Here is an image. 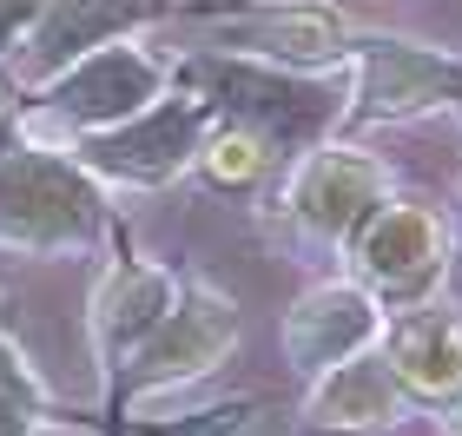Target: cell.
<instances>
[{
    "mask_svg": "<svg viewBox=\"0 0 462 436\" xmlns=\"http://www.w3.org/2000/svg\"><path fill=\"white\" fill-rule=\"evenodd\" d=\"M99 232L93 185L47 153H20L0 165V238L14 245H79Z\"/></svg>",
    "mask_w": 462,
    "mask_h": 436,
    "instance_id": "1",
    "label": "cell"
},
{
    "mask_svg": "<svg viewBox=\"0 0 462 436\" xmlns=\"http://www.w3.org/2000/svg\"><path fill=\"white\" fill-rule=\"evenodd\" d=\"M356 278L376 304H423L443 278V225L423 205H376L356 225Z\"/></svg>",
    "mask_w": 462,
    "mask_h": 436,
    "instance_id": "2",
    "label": "cell"
},
{
    "mask_svg": "<svg viewBox=\"0 0 462 436\" xmlns=\"http://www.w3.org/2000/svg\"><path fill=\"white\" fill-rule=\"evenodd\" d=\"M231 344H238V311L218 291H192L125 350V390H165V384L199 377V370H218L231 357Z\"/></svg>",
    "mask_w": 462,
    "mask_h": 436,
    "instance_id": "3",
    "label": "cell"
},
{
    "mask_svg": "<svg viewBox=\"0 0 462 436\" xmlns=\"http://www.w3.org/2000/svg\"><path fill=\"white\" fill-rule=\"evenodd\" d=\"M376 338H383V304L364 284H324L310 298H298V311L284 318V357L304 377H324L330 364L370 350Z\"/></svg>",
    "mask_w": 462,
    "mask_h": 436,
    "instance_id": "4",
    "label": "cell"
},
{
    "mask_svg": "<svg viewBox=\"0 0 462 436\" xmlns=\"http://www.w3.org/2000/svg\"><path fill=\"white\" fill-rule=\"evenodd\" d=\"M462 99V67L416 40H364V93L356 119H410L423 107Z\"/></svg>",
    "mask_w": 462,
    "mask_h": 436,
    "instance_id": "5",
    "label": "cell"
},
{
    "mask_svg": "<svg viewBox=\"0 0 462 436\" xmlns=\"http://www.w3.org/2000/svg\"><path fill=\"white\" fill-rule=\"evenodd\" d=\"M403 410H410L403 377H396L390 357L370 344V350H356V357H344V364L324 370L318 390H310V404H304V417H310V430L364 436V430H390Z\"/></svg>",
    "mask_w": 462,
    "mask_h": 436,
    "instance_id": "6",
    "label": "cell"
},
{
    "mask_svg": "<svg viewBox=\"0 0 462 436\" xmlns=\"http://www.w3.org/2000/svg\"><path fill=\"white\" fill-rule=\"evenodd\" d=\"M376 205H383V172L364 153H310L291 185V212L318 238H356Z\"/></svg>",
    "mask_w": 462,
    "mask_h": 436,
    "instance_id": "7",
    "label": "cell"
},
{
    "mask_svg": "<svg viewBox=\"0 0 462 436\" xmlns=\"http://www.w3.org/2000/svg\"><path fill=\"white\" fill-rule=\"evenodd\" d=\"M212 47H238V53H264V60H337L344 53V20L324 7H251V14H225L205 27Z\"/></svg>",
    "mask_w": 462,
    "mask_h": 436,
    "instance_id": "8",
    "label": "cell"
},
{
    "mask_svg": "<svg viewBox=\"0 0 462 436\" xmlns=\"http://www.w3.org/2000/svg\"><path fill=\"white\" fill-rule=\"evenodd\" d=\"M383 357H390L396 377H403L410 397H430V404L462 397V324L449 311L410 304L403 318L383 330Z\"/></svg>",
    "mask_w": 462,
    "mask_h": 436,
    "instance_id": "9",
    "label": "cell"
},
{
    "mask_svg": "<svg viewBox=\"0 0 462 436\" xmlns=\"http://www.w3.org/2000/svg\"><path fill=\"white\" fill-rule=\"evenodd\" d=\"M199 133H205L199 107H159V113L133 119V126L93 139V165H106L119 179H172L179 165L192 159Z\"/></svg>",
    "mask_w": 462,
    "mask_h": 436,
    "instance_id": "10",
    "label": "cell"
},
{
    "mask_svg": "<svg viewBox=\"0 0 462 436\" xmlns=\"http://www.w3.org/2000/svg\"><path fill=\"white\" fill-rule=\"evenodd\" d=\"M152 93H159V67H145L133 47H99L93 60H79L53 87V107L73 119H125Z\"/></svg>",
    "mask_w": 462,
    "mask_h": 436,
    "instance_id": "11",
    "label": "cell"
},
{
    "mask_svg": "<svg viewBox=\"0 0 462 436\" xmlns=\"http://www.w3.org/2000/svg\"><path fill=\"white\" fill-rule=\"evenodd\" d=\"M205 79L212 87H225V93H238L231 107H238L245 119H271V133L278 139H304V133H318L324 119H330V93H318V87H284V79H271V73H245V67H205ZM264 133V139H271Z\"/></svg>",
    "mask_w": 462,
    "mask_h": 436,
    "instance_id": "12",
    "label": "cell"
},
{
    "mask_svg": "<svg viewBox=\"0 0 462 436\" xmlns=\"http://www.w3.org/2000/svg\"><path fill=\"white\" fill-rule=\"evenodd\" d=\"M165 311H172V304H165V278L125 264V272L106 284V298H99V344H106L113 357H125V350H133Z\"/></svg>",
    "mask_w": 462,
    "mask_h": 436,
    "instance_id": "13",
    "label": "cell"
},
{
    "mask_svg": "<svg viewBox=\"0 0 462 436\" xmlns=\"http://www.w3.org/2000/svg\"><path fill=\"white\" fill-rule=\"evenodd\" d=\"M152 0H53L47 20H40V60L47 67H60V60L87 53L99 33L125 27V20H139Z\"/></svg>",
    "mask_w": 462,
    "mask_h": 436,
    "instance_id": "14",
    "label": "cell"
},
{
    "mask_svg": "<svg viewBox=\"0 0 462 436\" xmlns=\"http://www.w3.org/2000/svg\"><path fill=\"white\" fill-rule=\"evenodd\" d=\"M264 159H271V145L251 133V126H231V133H218L212 145H205V172L225 179V185L258 179V172H264Z\"/></svg>",
    "mask_w": 462,
    "mask_h": 436,
    "instance_id": "15",
    "label": "cell"
},
{
    "mask_svg": "<svg viewBox=\"0 0 462 436\" xmlns=\"http://www.w3.org/2000/svg\"><path fill=\"white\" fill-rule=\"evenodd\" d=\"M27 20H33V0H0V47H7Z\"/></svg>",
    "mask_w": 462,
    "mask_h": 436,
    "instance_id": "16",
    "label": "cell"
},
{
    "mask_svg": "<svg viewBox=\"0 0 462 436\" xmlns=\"http://www.w3.org/2000/svg\"><path fill=\"white\" fill-rule=\"evenodd\" d=\"M443 436H462V397L443 404Z\"/></svg>",
    "mask_w": 462,
    "mask_h": 436,
    "instance_id": "17",
    "label": "cell"
}]
</instances>
